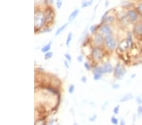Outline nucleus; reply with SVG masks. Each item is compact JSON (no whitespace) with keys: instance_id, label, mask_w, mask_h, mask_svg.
I'll use <instances>...</instances> for the list:
<instances>
[{"instance_id":"38","label":"nucleus","mask_w":142,"mask_h":125,"mask_svg":"<svg viewBox=\"0 0 142 125\" xmlns=\"http://www.w3.org/2000/svg\"><path fill=\"white\" fill-rule=\"evenodd\" d=\"M137 100H138V103L139 104H140L141 103V102H142V100H141V99H140V98H137Z\"/></svg>"},{"instance_id":"8","label":"nucleus","mask_w":142,"mask_h":125,"mask_svg":"<svg viewBox=\"0 0 142 125\" xmlns=\"http://www.w3.org/2000/svg\"><path fill=\"white\" fill-rule=\"evenodd\" d=\"M134 34L138 36H142V24H137L134 27L133 30Z\"/></svg>"},{"instance_id":"31","label":"nucleus","mask_w":142,"mask_h":125,"mask_svg":"<svg viewBox=\"0 0 142 125\" xmlns=\"http://www.w3.org/2000/svg\"><path fill=\"white\" fill-rule=\"evenodd\" d=\"M56 6H57L58 9H60L61 6H62V1H57Z\"/></svg>"},{"instance_id":"39","label":"nucleus","mask_w":142,"mask_h":125,"mask_svg":"<svg viewBox=\"0 0 142 125\" xmlns=\"http://www.w3.org/2000/svg\"><path fill=\"white\" fill-rule=\"evenodd\" d=\"M47 1H48L51 4H52L53 3V2H54V0H47Z\"/></svg>"},{"instance_id":"40","label":"nucleus","mask_w":142,"mask_h":125,"mask_svg":"<svg viewBox=\"0 0 142 125\" xmlns=\"http://www.w3.org/2000/svg\"><path fill=\"white\" fill-rule=\"evenodd\" d=\"M53 123H54V120H52H52H51V121L49 123V124H50V125H51V123L53 124Z\"/></svg>"},{"instance_id":"21","label":"nucleus","mask_w":142,"mask_h":125,"mask_svg":"<svg viewBox=\"0 0 142 125\" xmlns=\"http://www.w3.org/2000/svg\"><path fill=\"white\" fill-rule=\"evenodd\" d=\"M74 91H75V85H71L68 89V92L70 94H73Z\"/></svg>"},{"instance_id":"12","label":"nucleus","mask_w":142,"mask_h":125,"mask_svg":"<svg viewBox=\"0 0 142 125\" xmlns=\"http://www.w3.org/2000/svg\"><path fill=\"white\" fill-rule=\"evenodd\" d=\"M68 23H66V24H63V25L61 26V27H59L58 29H57V30L56 32V34H55V35H59L61 33H62L63 30H65V29L68 27Z\"/></svg>"},{"instance_id":"7","label":"nucleus","mask_w":142,"mask_h":125,"mask_svg":"<svg viewBox=\"0 0 142 125\" xmlns=\"http://www.w3.org/2000/svg\"><path fill=\"white\" fill-rule=\"evenodd\" d=\"M99 30L102 33V34H104L105 35H112V31L111 29L108 25H104L102 26Z\"/></svg>"},{"instance_id":"17","label":"nucleus","mask_w":142,"mask_h":125,"mask_svg":"<svg viewBox=\"0 0 142 125\" xmlns=\"http://www.w3.org/2000/svg\"><path fill=\"white\" fill-rule=\"evenodd\" d=\"M93 2H94V0H90V1H88L84 2V3H83L82 5H81V8H86L89 6L92 5Z\"/></svg>"},{"instance_id":"29","label":"nucleus","mask_w":142,"mask_h":125,"mask_svg":"<svg viewBox=\"0 0 142 125\" xmlns=\"http://www.w3.org/2000/svg\"><path fill=\"white\" fill-rule=\"evenodd\" d=\"M96 118H97V115H96V114H94L92 117H90V118H89V121H90V122H94L95 121Z\"/></svg>"},{"instance_id":"41","label":"nucleus","mask_w":142,"mask_h":125,"mask_svg":"<svg viewBox=\"0 0 142 125\" xmlns=\"http://www.w3.org/2000/svg\"><path fill=\"white\" fill-rule=\"evenodd\" d=\"M56 1H61V0H56Z\"/></svg>"},{"instance_id":"24","label":"nucleus","mask_w":142,"mask_h":125,"mask_svg":"<svg viewBox=\"0 0 142 125\" xmlns=\"http://www.w3.org/2000/svg\"><path fill=\"white\" fill-rule=\"evenodd\" d=\"M102 75H101V74L94 75V80H95V81L100 80V79L101 78V77H102Z\"/></svg>"},{"instance_id":"26","label":"nucleus","mask_w":142,"mask_h":125,"mask_svg":"<svg viewBox=\"0 0 142 125\" xmlns=\"http://www.w3.org/2000/svg\"><path fill=\"white\" fill-rule=\"evenodd\" d=\"M114 20V17L112 16H107L106 19L105 20V22H107V23H109V22H112Z\"/></svg>"},{"instance_id":"34","label":"nucleus","mask_w":142,"mask_h":125,"mask_svg":"<svg viewBox=\"0 0 142 125\" xmlns=\"http://www.w3.org/2000/svg\"><path fill=\"white\" fill-rule=\"evenodd\" d=\"M86 80H87V79H86V76H83L81 78V82L83 83H85L86 82Z\"/></svg>"},{"instance_id":"13","label":"nucleus","mask_w":142,"mask_h":125,"mask_svg":"<svg viewBox=\"0 0 142 125\" xmlns=\"http://www.w3.org/2000/svg\"><path fill=\"white\" fill-rule=\"evenodd\" d=\"M133 98V96L131 94H127L126 95H124V96L120 100V102H126L128 101V100H130L132 99Z\"/></svg>"},{"instance_id":"4","label":"nucleus","mask_w":142,"mask_h":125,"mask_svg":"<svg viewBox=\"0 0 142 125\" xmlns=\"http://www.w3.org/2000/svg\"><path fill=\"white\" fill-rule=\"evenodd\" d=\"M125 72H126V71L124 70V68L121 67L120 63H118L117 65H116L115 68H114V75L116 78H121L123 76Z\"/></svg>"},{"instance_id":"10","label":"nucleus","mask_w":142,"mask_h":125,"mask_svg":"<svg viewBox=\"0 0 142 125\" xmlns=\"http://www.w3.org/2000/svg\"><path fill=\"white\" fill-rule=\"evenodd\" d=\"M102 67L104 68V70L106 73H111L112 71V70H113L111 64H110L109 63H106L104 64Z\"/></svg>"},{"instance_id":"35","label":"nucleus","mask_w":142,"mask_h":125,"mask_svg":"<svg viewBox=\"0 0 142 125\" xmlns=\"http://www.w3.org/2000/svg\"><path fill=\"white\" fill-rule=\"evenodd\" d=\"M112 89H117L120 87V85H117V84H114V85L112 86Z\"/></svg>"},{"instance_id":"9","label":"nucleus","mask_w":142,"mask_h":125,"mask_svg":"<svg viewBox=\"0 0 142 125\" xmlns=\"http://www.w3.org/2000/svg\"><path fill=\"white\" fill-rule=\"evenodd\" d=\"M92 73H93V74H105L106 73H105V71L103 68L102 66H96L94 68V69L92 70Z\"/></svg>"},{"instance_id":"1","label":"nucleus","mask_w":142,"mask_h":125,"mask_svg":"<svg viewBox=\"0 0 142 125\" xmlns=\"http://www.w3.org/2000/svg\"><path fill=\"white\" fill-rule=\"evenodd\" d=\"M46 23L47 21L45 13L40 11H37V12L36 11L34 16L35 29L39 30L42 27H43Z\"/></svg>"},{"instance_id":"2","label":"nucleus","mask_w":142,"mask_h":125,"mask_svg":"<svg viewBox=\"0 0 142 125\" xmlns=\"http://www.w3.org/2000/svg\"><path fill=\"white\" fill-rule=\"evenodd\" d=\"M104 42L106 47L111 50H113L117 46L116 42L113 37L112 36V35H108L105 36Z\"/></svg>"},{"instance_id":"25","label":"nucleus","mask_w":142,"mask_h":125,"mask_svg":"<svg viewBox=\"0 0 142 125\" xmlns=\"http://www.w3.org/2000/svg\"><path fill=\"white\" fill-rule=\"evenodd\" d=\"M111 121L113 125H117V123H118V120L117 118H116L115 117H112Z\"/></svg>"},{"instance_id":"28","label":"nucleus","mask_w":142,"mask_h":125,"mask_svg":"<svg viewBox=\"0 0 142 125\" xmlns=\"http://www.w3.org/2000/svg\"><path fill=\"white\" fill-rule=\"evenodd\" d=\"M65 57L67 61H68L69 62L71 61V56L69 54H65Z\"/></svg>"},{"instance_id":"23","label":"nucleus","mask_w":142,"mask_h":125,"mask_svg":"<svg viewBox=\"0 0 142 125\" xmlns=\"http://www.w3.org/2000/svg\"><path fill=\"white\" fill-rule=\"evenodd\" d=\"M84 67H85V69H86L87 71L91 70V66H90V64L88 63V62H85Z\"/></svg>"},{"instance_id":"14","label":"nucleus","mask_w":142,"mask_h":125,"mask_svg":"<svg viewBox=\"0 0 142 125\" xmlns=\"http://www.w3.org/2000/svg\"><path fill=\"white\" fill-rule=\"evenodd\" d=\"M51 48V42H49V44H47V45H44L43 47H42L41 51L42 53H46L50 51Z\"/></svg>"},{"instance_id":"33","label":"nucleus","mask_w":142,"mask_h":125,"mask_svg":"<svg viewBox=\"0 0 142 125\" xmlns=\"http://www.w3.org/2000/svg\"><path fill=\"white\" fill-rule=\"evenodd\" d=\"M77 60L78 61L80 62V63H82L83 61V56H81V55H80L77 57Z\"/></svg>"},{"instance_id":"11","label":"nucleus","mask_w":142,"mask_h":125,"mask_svg":"<svg viewBox=\"0 0 142 125\" xmlns=\"http://www.w3.org/2000/svg\"><path fill=\"white\" fill-rule=\"evenodd\" d=\"M79 13V10H74L70 15V16L68 17V21L69 22H72V21H73L76 18V17L77 16L78 14Z\"/></svg>"},{"instance_id":"5","label":"nucleus","mask_w":142,"mask_h":125,"mask_svg":"<svg viewBox=\"0 0 142 125\" xmlns=\"http://www.w3.org/2000/svg\"><path fill=\"white\" fill-rule=\"evenodd\" d=\"M104 41V38L101 34H96L94 38V43L96 46H101Z\"/></svg>"},{"instance_id":"19","label":"nucleus","mask_w":142,"mask_h":125,"mask_svg":"<svg viewBox=\"0 0 142 125\" xmlns=\"http://www.w3.org/2000/svg\"><path fill=\"white\" fill-rule=\"evenodd\" d=\"M98 27H99V26H97V25H94L91 26L90 27V32L92 33V34H94V33L97 31V29H98Z\"/></svg>"},{"instance_id":"18","label":"nucleus","mask_w":142,"mask_h":125,"mask_svg":"<svg viewBox=\"0 0 142 125\" xmlns=\"http://www.w3.org/2000/svg\"><path fill=\"white\" fill-rule=\"evenodd\" d=\"M52 56H53V53L49 51V52H47V53H45L44 58H45V60H49V59L52 58Z\"/></svg>"},{"instance_id":"37","label":"nucleus","mask_w":142,"mask_h":125,"mask_svg":"<svg viewBox=\"0 0 142 125\" xmlns=\"http://www.w3.org/2000/svg\"><path fill=\"white\" fill-rule=\"evenodd\" d=\"M120 125H125V121L124 120H121L120 121Z\"/></svg>"},{"instance_id":"27","label":"nucleus","mask_w":142,"mask_h":125,"mask_svg":"<svg viewBox=\"0 0 142 125\" xmlns=\"http://www.w3.org/2000/svg\"><path fill=\"white\" fill-rule=\"evenodd\" d=\"M119 111V105H117V106H116L113 109V112L115 114H118Z\"/></svg>"},{"instance_id":"30","label":"nucleus","mask_w":142,"mask_h":125,"mask_svg":"<svg viewBox=\"0 0 142 125\" xmlns=\"http://www.w3.org/2000/svg\"><path fill=\"white\" fill-rule=\"evenodd\" d=\"M137 10H138V11L139 13H140L141 14H142V3L140 4V5L138 6Z\"/></svg>"},{"instance_id":"16","label":"nucleus","mask_w":142,"mask_h":125,"mask_svg":"<svg viewBox=\"0 0 142 125\" xmlns=\"http://www.w3.org/2000/svg\"><path fill=\"white\" fill-rule=\"evenodd\" d=\"M127 43H128V47H131L132 46V34L129 32L128 34V37H127Z\"/></svg>"},{"instance_id":"36","label":"nucleus","mask_w":142,"mask_h":125,"mask_svg":"<svg viewBox=\"0 0 142 125\" xmlns=\"http://www.w3.org/2000/svg\"><path fill=\"white\" fill-rule=\"evenodd\" d=\"M64 64H65V66H66V68H67L68 69L70 68V66H69L68 63L67 62V60H65V61H64Z\"/></svg>"},{"instance_id":"22","label":"nucleus","mask_w":142,"mask_h":125,"mask_svg":"<svg viewBox=\"0 0 142 125\" xmlns=\"http://www.w3.org/2000/svg\"><path fill=\"white\" fill-rule=\"evenodd\" d=\"M108 13H109V11H106L104 14V15L102 16V18H101V22H102V23H104L105 22V20H106V19L107 15Z\"/></svg>"},{"instance_id":"15","label":"nucleus","mask_w":142,"mask_h":125,"mask_svg":"<svg viewBox=\"0 0 142 125\" xmlns=\"http://www.w3.org/2000/svg\"><path fill=\"white\" fill-rule=\"evenodd\" d=\"M72 38H73V35H72V33L70 32L67 36L66 39V45H67V47H69L70 46V44L71 43V41L72 40Z\"/></svg>"},{"instance_id":"6","label":"nucleus","mask_w":142,"mask_h":125,"mask_svg":"<svg viewBox=\"0 0 142 125\" xmlns=\"http://www.w3.org/2000/svg\"><path fill=\"white\" fill-rule=\"evenodd\" d=\"M126 15H127L128 20L131 21V22H137V20H138V13L134 10H132L128 11Z\"/></svg>"},{"instance_id":"20","label":"nucleus","mask_w":142,"mask_h":125,"mask_svg":"<svg viewBox=\"0 0 142 125\" xmlns=\"http://www.w3.org/2000/svg\"><path fill=\"white\" fill-rule=\"evenodd\" d=\"M47 90H48L49 91H50L51 92L54 94H58V92L56 89H54L52 87H47Z\"/></svg>"},{"instance_id":"32","label":"nucleus","mask_w":142,"mask_h":125,"mask_svg":"<svg viewBox=\"0 0 142 125\" xmlns=\"http://www.w3.org/2000/svg\"><path fill=\"white\" fill-rule=\"evenodd\" d=\"M138 113L139 115L142 116V106H139L138 107Z\"/></svg>"},{"instance_id":"3","label":"nucleus","mask_w":142,"mask_h":125,"mask_svg":"<svg viewBox=\"0 0 142 125\" xmlns=\"http://www.w3.org/2000/svg\"><path fill=\"white\" fill-rule=\"evenodd\" d=\"M92 57L93 60L96 61H101L103 57V53L102 52V50L98 47H94L92 50Z\"/></svg>"}]
</instances>
